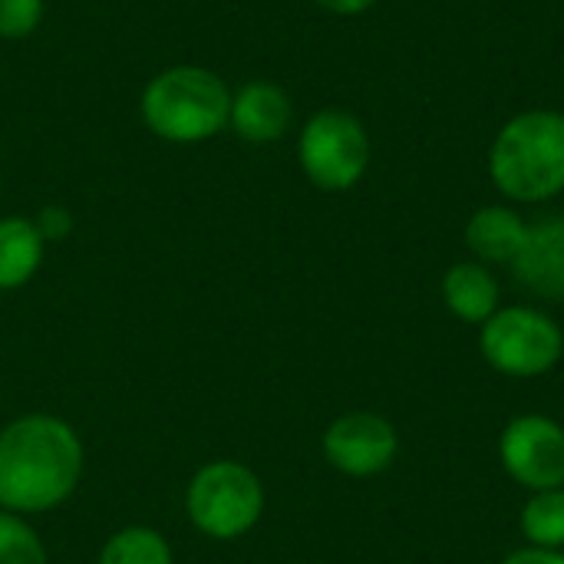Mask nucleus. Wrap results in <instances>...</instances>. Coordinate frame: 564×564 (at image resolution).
I'll return each mask as SVG.
<instances>
[{
	"label": "nucleus",
	"instance_id": "obj_1",
	"mask_svg": "<svg viewBox=\"0 0 564 564\" xmlns=\"http://www.w3.org/2000/svg\"><path fill=\"white\" fill-rule=\"evenodd\" d=\"M79 433L53 413H26L0 430V509L17 516L53 512L83 482Z\"/></svg>",
	"mask_w": 564,
	"mask_h": 564
},
{
	"label": "nucleus",
	"instance_id": "obj_2",
	"mask_svg": "<svg viewBox=\"0 0 564 564\" xmlns=\"http://www.w3.org/2000/svg\"><path fill=\"white\" fill-rule=\"evenodd\" d=\"M139 112L145 129L162 142L198 145L228 129L231 89L215 69L178 63L145 83Z\"/></svg>",
	"mask_w": 564,
	"mask_h": 564
},
{
	"label": "nucleus",
	"instance_id": "obj_3",
	"mask_svg": "<svg viewBox=\"0 0 564 564\" xmlns=\"http://www.w3.org/2000/svg\"><path fill=\"white\" fill-rule=\"evenodd\" d=\"M489 175L512 202H549L564 192V112L529 109L509 119L492 149Z\"/></svg>",
	"mask_w": 564,
	"mask_h": 564
},
{
	"label": "nucleus",
	"instance_id": "obj_4",
	"mask_svg": "<svg viewBox=\"0 0 564 564\" xmlns=\"http://www.w3.org/2000/svg\"><path fill=\"white\" fill-rule=\"evenodd\" d=\"M185 516L198 535L238 542L264 516V482L238 459H212L185 486Z\"/></svg>",
	"mask_w": 564,
	"mask_h": 564
},
{
	"label": "nucleus",
	"instance_id": "obj_5",
	"mask_svg": "<svg viewBox=\"0 0 564 564\" xmlns=\"http://www.w3.org/2000/svg\"><path fill=\"white\" fill-rule=\"evenodd\" d=\"M297 162L321 192H347L370 169V135L347 109L314 112L297 135Z\"/></svg>",
	"mask_w": 564,
	"mask_h": 564
},
{
	"label": "nucleus",
	"instance_id": "obj_6",
	"mask_svg": "<svg viewBox=\"0 0 564 564\" xmlns=\"http://www.w3.org/2000/svg\"><path fill=\"white\" fill-rule=\"evenodd\" d=\"M479 347L506 377H542L564 354L562 327L535 307H506L482 324Z\"/></svg>",
	"mask_w": 564,
	"mask_h": 564
},
{
	"label": "nucleus",
	"instance_id": "obj_7",
	"mask_svg": "<svg viewBox=\"0 0 564 564\" xmlns=\"http://www.w3.org/2000/svg\"><path fill=\"white\" fill-rule=\"evenodd\" d=\"M502 466L506 473L532 489L549 492L564 486V430L549 416H519L502 433Z\"/></svg>",
	"mask_w": 564,
	"mask_h": 564
},
{
	"label": "nucleus",
	"instance_id": "obj_8",
	"mask_svg": "<svg viewBox=\"0 0 564 564\" xmlns=\"http://www.w3.org/2000/svg\"><path fill=\"white\" fill-rule=\"evenodd\" d=\"M397 430L377 413H347L324 433V456L334 469L354 479L377 476L397 459Z\"/></svg>",
	"mask_w": 564,
	"mask_h": 564
},
{
	"label": "nucleus",
	"instance_id": "obj_9",
	"mask_svg": "<svg viewBox=\"0 0 564 564\" xmlns=\"http://www.w3.org/2000/svg\"><path fill=\"white\" fill-rule=\"evenodd\" d=\"M294 122V102L288 89L274 79H248L231 89L228 129L254 145H268L288 135Z\"/></svg>",
	"mask_w": 564,
	"mask_h": 564
},
{
	"label": "nucleus",
	"instance_id": "obj_10",
	"mask_svg": "<svg viewBox=\"0 0 564 564\" xmlns=\"http://www.w3.org/2000/svg\"><path fill=\"white\" fill-rule=\"evenodd\" d=\"M516 278L539 297H564V215L529 225V238L512 261Z\"/></svg>",
	"mask_w": 564,
	"mask_h": 564
},
{
	"label": "nucleus",
	"instance_id": "obj_11",
	"mask_svg": "<svg viewBox=\"0 0 564 564\" xmlns=\"http://www.w3.org/2000/svg\"><path fill=\"white\" fill-rule=\"evenodd\" d=\"M525 238H529L525 218L506 205H486L466 225V245L473 248L476 258L492 264H512Z\"/></svg>",
	"mask_w": 564,
	"mask_h": 564
},
{
	"label": "nucleus",
	"instance_id": "obj_12",
	"mask_svg": "<svg viewBox=\"0 0 564 564\" xmlns=\"http://www.w3.org/2000/svg\"><path fill=\"white\" fill-rule=\"evenodd\" d=\"M46 254V241L33 218L7 215L0 218V291L26 288Z\"/></svg>",
	"mask_w": 564,
	"mask_h": 564
},
{
	"label": "nucleus",
	"instance_id": "obj_13",
	"mask_svg": "<svg viewBox=\"0 0 564 564\" xmlns=\"http://www.w3.org/2000/svg\"><path fill=\"white\" fill-rule=\"evenodd\" d=\"M443 297H446L449 311L459 321L486 324L496 314L499 284H496V278L482 264L463 261V264H453L446 271V278H443Z\"/></svg>",
	"mask_w": 564,
	"mask_h": 564
},
{
	"label": "nucleus",
	"instance_id": "obj_14",
	"mask_svg": "<svg viewBox=\"0 0 564 564\" xmlns=\"http://www.w3.org/2000/svg\"><path fill=\"white\" fill-rule=\"evenodd\" d=\"M96 564H175L172 545L159 529L126 525L106 539Z\"/></svg>",
	"mask_w": 564,
	"mask_h": 564
},
{
	"label": "nucleus",
	"instance_id": "obj_15",
	"mask_svg": "<svg viewBox=\"0 0 564 564\" xmlns=\"http://www.w3.org/2000/svg\"><path fill=\"white\" fill-rule=\"evenodd\" d=\"M522 532L535 549L555 552L564 545V492L549 489L535 492V499L522 512Z\"/></svg>",
	"mask_w": 564,
	"mask_h": 564
},
{
	"label": "nucleus",
	"instance_id": "obj_16",
	"mask_svg": "<svg viewBox=\"0 0 564 564\" xmlns=\"http://www.w3.org/2000/svg\"><path fill=\"white\" fill-rule=\"evenodd\" d=\"M0 564H50V552L26 516L0 509Z\"/></svg>",
	"mask_w": 564,
	"mask_h": 564
},
{
	"label": "nucleus",
	"instance_id": "obj_17",
	"mask_svg": "<svg viewBox=\"0 0 564 564\" xmlns=\"http://www.w3.org/2000/svg\"><path fill=\"white\" fill-rule=\"evenodd\" d=\"M46 0H0V40H26L40 30Z\"/></svg>",
	"mask_w": 564,
	"mask_h": 564
},
{
	"label": "nucleus",
	"instance_id": "obj_18",
	"mask_svg": "<svg viewBox=\"0 0 564 564\" xmlns=\"http://www.w3.org/2000/svg\"><path fill=\"white\" fill-rule=\"evenodd\" d=\"M33 221H36V228H40L43 241H63V238L73 231V215H69L66 208H59V205L43 208Z\"/></svg>",
	"mask_w": 564,
	"mask_h": 564
},
{
	"label": "nucleus",
	"instance_id": "obj_19",
	"mask_svg": "<svg viewBox=\"0 0 564 564\" xmlns=\"http://www.w3.org/2000/svg\"><path fill=\"white\" fill-rule=\"evenodd\" d=\"M314 3L324 7V10L334 13V17H360V13L373 10L380 0H314Z\"/></svg>",
	"mask_w": 564,
	"mask_h": 564
},
{
	"label": "nucleus",
	"instance_id": "obj_20",
	"mask_svg": "<svg viewBox=\"0 0 564 564\" xmlns=\"http://www.w3.org/2000/svg\"><path fill=\"white\" fill-rule=\"evenodd\" d=\"M502 564H564V555L558 552H545V549H525L509 555Z\"/></svg>",
	"mask_w": 564,
	"mask_h": 564
},
{
	"label": "nucleus",
	"instance_id": "obj_21",
	"mask_svg": "<svg viewBox=\"0 0 564 564\" xmlns=\"http://www.w3.org/2000/svg\"><path fill=\"white\" fill-rule=\"evenodd\" d=\"M0 192H3V178H0Z\"/></svg>",
	"mask_w": 564,
	"mask_h": 564
}]
</instances>
